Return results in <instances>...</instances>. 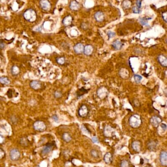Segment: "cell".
<instances>
[{
	"instance_id": "obj_14",
	"label": "cell",
	"mask_w": 167,
	"mask_h": 167,
	"mask_svg": "<svg viewBox=\"0 0 167 167\" xmlns=\"http://www.w3.org/2000/svg\"><path fill=\"white\" fill-rule=\"evenodd\" d=\"M158 60L160 64L163 67H166L167 66V58L164 56V55H159L158 57Z\"/></svg>"
},
{
	"instance_id": "obj_30",
	"label": "cell",
	"mask_w": 167,
	"mask_h": 167,
	"mask_svg": "<svg viewBox=\"0 0 167 167\" xmlns=\"http://www.w3.org/2000/svg\"><path fill=\"white\" fill-rule=\"evenodd\" d=\"M120 167H130L128 162L125 160H122L120 163Z\"/></svg>"
},
{
	"instance_id": "obj_7",
	"label": "cell",
	"mask_w": 167,
	"mask_h": 167,
	"mask_svg": "<svg viewBox=\"0 0 167 167\" xmlns=\"http://www.w3.org/2000/svg\"><path fill=\"white\" fill-rule=\"evenodd\" d=\"M53 146L52 144H47L43 148L41 151V154L43 155H48V154L52 151V149Z\"/></svg>"
},
{
	"instance_id": "obj_31",
	"label": "cell",
	"mask_w": 167,
	"mask_h": 167,
	"mask_svg": "<svg viewBox=\"0 0 167 167\" xmlns=\"http://www.w3.org/2000/svg\"><path fill=\"white\" fill-rule=\"evenodd\" d=\"M132 10L134 13H136V14H139L141 12V10L140 9V8H139L137 7H133Z\"/></svg>"
},
{
	"instance_id": "obj_2",
	"label": "cell",
	"mask_w": 167,
	"mask_h": 167,
	"mask_svg": "<svg viewBox=\"0 0 167 167\" xmlns=\"http://www.w3.org/2000/svg\"><path fill=\"white\" fill-rule=\"evenodd\" d=\"M24 17L26 21L30 22H34L36 21L37 14L34 9H28L24 12Z\"/></svg>"
},
{
	"instance_id": "obj_39",
	"label": "cell",
	"mask_w": 167,
	"mask_h": 167,
	"mask_svg": "<svg viewBox=\"0 0 167 167\" xmlns=\"http://www.w3.org/2000/svg\"><path fill=\"white\" fill-rule=\"evenodd\" d=\"M52 119L54 120L55 122H58V117L57 116V115H53L52 116Z\"/></svg>"
},
{
	"instance_id": "obj_3",
	"label": "cell",
	"mask_w": 167,
	"mask_h": 167,
	"mask_svg": "<svg viewBox=\"0 0 167 167\" xmlns=\"http://www.w3.org/2000/svg\"><path fill=\"white\" fill-rule=\"evenodd\" d=\"M20 157L21 153L17 149L14 148L10 150V157L12 161H17L20 158Z\"/></svg>"
},
{
	"instance_id": "obj_38",
	"label": "cell",
	"mask_w": 167,
	"mask_h": 167,
	"mask_svg": "<svg viewBox=\"0 0 167 167\" xmlns=\"http://www.w3.org/2000/svg\"><path fill=\"white\" fill-rule=\"evenodd\" d=\"M162 17H163V18L164 20L166 22H167V21H166V19H167V12L166 11L163 13V14H162Z\"/></svg>"
},
{
	"instance_id": "obj_35",
	"label": "cell",
	"mask_w": 167,
	"mask_h": 167,
	"mask_svg": "<svg viewBox=\"0 0 167 167\" xmlns=\"http://www.w3.org/2000/svg\"><path fill=\"white\" fill-rule=\"evenodd\" d=\"M54 97H55L56 98H60V97H61L62 94H61V93L60 92V91H56V92H54Z\"/></svg>"
},
{
	"instance_id": "obj_18",
	"label": "cell",
	"mask_w": 167,
	"mask_h": 167,
	"mask_svg": "<svg viewBox=\"0 0 167 167\" xmlns=\"http://www.w3.org/2000/svg\"><path fill=\"white\" fill-rule=\"evenodd\" d=\"M30 86L34 89H38L41 87V84L39 82L37 81H32L30 83Z\"/></svg>"
},
{
	"instance_id": "obj_21",
	"label": "cell",
	"mask_w": 167,
	"mask_h": 167,
	"mask_svg": "<svg viewBox=\"0 0 167 167\" xmlns=\"http://www.w3.org/2000/svg\"><path fill=\"white\" fill-rule=\"evenodd\" d=\"M62 138L64 141L67 143L70 142L72 140V137L71 135L67 132L63 133V134L62 135Z\"/></svg>"
},
{
	"instance_id": "obj_41",
	"label": "cell",
	"mask_w": 167,
	"mask_h": 167,
	"mask_svg": "<svg viewBox=\"0 0 167 167\" xmlns=\"http://www.w3.org/2000/svg\"><path fill=\"white\" fill-rule=\"evenodd\" d=\"M4 137L2 135H0V144L3 143L4 142Z\"/></svg>"
},
{
	"instance_id": "obj_5",
	"label": "cell",
	"mask_w": 167,
	"mask_h": 167,
	"mask_svg": "<svg viewBox=\"0 0 167 167\" xmlns=\"http://www.w3.org/2000/svg\"><path fill=\"white\" fill-rule=\"evenodd\" d=\"M160 163L163 166H166L167 165V153L166 151H162L159 156Z\"/></svg>"
},
{
	"instance_id": "obj_11",
	"label": "cell",
	"mask_w": 167,
	"mask_h": 167,
	"mask_svg": "<svg viewBox=\"0 0 167 167\" xmlns=\"http://www.w3.org/2000/svg\"><path fill=\"white\" fill-rule=\"evenodd\" d=\"M78 114L80 116L82 117H84L87 116L88 114V108L85 105L82 106L78 110Z\"/></svg>"
},
{
	"instance_id": "obj_25",
	"label": "cell",
	"mask_w": 167,
	"mask_h": 167,
	"mask_svg": "<svg viewBox=\"0 0 167 167\" xmlns=\"http://www.w3.org/2000/svg\"><path fill=\"white\" fill-rule=\"evenodd\" d=\"M156 147V144L154 141H152L148 144V148L151 151H153Z\"/></svg>"
},
{
	"instance_id": "obj_15",
	"label": "cell",
	"mask_w": 167,
	"mask_h": 167,
	"mask_svg": "<svg viewBox=\"0 0 167 167\" xmlns=\"http://www.w3.org/2000/svg\"><path fill=\"white\" fill-rule=\"evenodd\" d=\"M93 51V48L91 45H87L84 48V53L86 55H91Z\"/></svg>"
},
{
	"instance_id": "obj_19",
	"label": "cell",
	"mask_w": 167,
	"mask_h": 167,
	"mask_svg": "<svg viewBox=\"0 0 167 167\" xmlns=\"http://www.w3.org/2000/svg\"><path fill=\"white\" fill-rule=\"evenodd\" d=\"M112 160V156L110 153H106L104 157V160L106 164H110Z\"/></svg>"
},
{
	"instance_id": "obj_23",
	"label": "cell",
	"mask_w": 167,
	"mask_h": 167,
	"mask_svg": "<svg viewBox=\"0 0 167 167\" xmlns=\"http://www.w3.org/2000/svg\"><path fill=\"white\" fill-rule=\"evenodd\" d=\"M20 72V70L19 68L16 66H14L12 67V75H17V74H19Z\"/></svg>"
},
{
	"instance_id": "obj_36",
	"label": "cell",
	"mask_w": 167,
	"mask_h": 167,
	"mask_svg": "<svg viewBox=\"0 0 167 167\" xmlns=\"http://www.w3.org/2000/svg\"><path fill=\"white\" fill-rule=\"evenodd\" d=\"M136 3L137 7L140 8L141 7V0H137L136 1Z\"/></svg>"
},
{
	"instance_id": "obj_32",
	"label": "cell",
	"mask_w": 167,
	"mask_h": 167,
	"mask_svg": "<svg viewBox=\"0 0 167 167\" xmlns=\"http://www.w3.org/2000/svg\"><path fill=\"white\" fill-rule=\"evenodd\" d=\"M57 62L60 65H63L65 63V58L64 57H60L57 59Z\"/></svg>"
},
{
	"instance_id": "obj_42",
	"label": "cell",
	"mask_w": 167,
	"mask_h": 167,
	"mask_svg": "<svg viewBox=\"0 0 167 167\" xmlns=\"http://www.w3.org/2000/svg\"><path fill=\"white\" fill-rule=\"evenodd\" d=\"M4 47H5L4 44V43H2V42H0V50L4 49Z\"/></svg>"
},
{
	"instance_id": "obj_29",
	"label": "cell",
	"mask_w": 167,
	"mask_h": 167,
	"mask_svg": "<svg viewBox=\"0 0 167 167\" xmlns=\"http://www.w3.org/2000/svg\"><path fill=\"white\" fill-rule=\"evenodd\" d=\"M123 6L124 7V8H129L131 5V2L128 0H125L123 2Z\"/></svg>"
},
{
	"instance_id": "obj_28",
	"label": "cell",
	"mask_w": 167,
	"mask_h": 167,
	"mask_svg": "<svg viewBox=\"0 0 167 167\" xmlns=\"http://www.w3.org/2000/svg\"><path fill=\"white\" fill-rule=\"evenodd\" d=\"M20 143H21V145L23 146V147H26L28 144V141L26 138H23L21 140Z\"/></svg>"
},
{
	"instance_id": "obj_6",
	"label": "cell",
	"mask_w": 167,
	"mask_h": 167,
	"mask_svg": "<svg viewBox=\"0 0 167 167\" xmlns=\"http://www.w3.org/2000/svg\"><path fill=\"white\" fill-rule=\"evenodd\" d=\"M39 4L41 8L45 11H48L51 7L50 3L48 0H40Z\"/></svg>"
},
{
	"instance_id": "obj_12",
	"label": "cell",
	"mask_w": 167,
	"mask_h": 167,
	"mask_svg": "<svg viewBox=\"0 0 167 167\" xmlns=\"http://www.w3.org/2000/svg\"><path fill=\"white\" fill-rule=\"evenodd\" d=\"M94 17L96 20L98 22H102L104 18V13L101 11L96 12L94 15Z\"/></svg>"
},
{
	"instance_id": "obj_16",
	"label": "cell",
	"mask_w": 167,
	"mask_h": 167,
	"mask_svg": "<svg viewBox=\"0 0 167 167\" xmlns=\"http://www.w3.org/2000/svg\"><path fill=\"white\" fill-rule=\"evenodd\" d=\"M70 7L72 10H77L80 8V4L76 0H72L70 4Z\"/></svg>"
},
{
	"instance_id": "obj_8",
	"label": "cell",
	"mask_w": 167,
	"mask_h": 167,
	"mask_svg": "<svg viewBox=\"0 0 167 167\" xmlns=\"http://www.w3.org/2000/svg\"><path fill=\"white\" fill-rule=\"evenodd\" d=\"M97 94L98 96L101 98L103 99L105 98L108 94V90L104 87L100 88L97 91Z\"/></svg>"
},
{
	"instance_id": "obj_9",
	"label": "cell",
	"mask_w": 167,
	"mask_h": 167,
	"mask_svg": "<svg viewBox=\"0 0 167 167\" xmlns=\"http://www.w3.org/2000/svg\"><path fill=\"white\" fill-rule=\"evenodd\" d=\"M162 120L160 118L157 116H154L150 119V123L154 127H158L159 124L161 123Z\"/></svg>"
},
{
	"instance_id": "obj_13",
	"label": "cell",
	"mask_w": 167,
	"mask_h": 167,
	"mask_svg": "<svg viewBox=\"0 0 167 167\" xmlns=\"http://www.w3.org/2000/svg\"><path fill=\"white\" fill-rule=\"evenodd\" d=\"M132 149L136 152H139L141 151V144L138 141H135L132 143Z\"/></svg>"
},
{
	"instance_id": "obj_40",
	"label": "cell",
	"mask_w": 167,
	"mask_h": 167,
	"mask_svg": "<svg viewBox=\"0 0 167 167\" xmlns=\"http://www.w3.org/2000/svg\"><path fill=\"white\" fill-rule=\"evenodd\" d=\"M161 127H162V128L164 130H165V131L166 130V129H167V125H166L165 124H164V123L161 124Z\"/></svg>"
},
{
	"instance_id": "obj_26",
	"label": "cell",
	"mask_w": 167,
	"mask_h": 167,
	"mask_svg": "<svg viewBox=\"0 0 167 167\" xmlns=\"http://www.w3.org/2000/svg\"><path fill=\"white\" fill-rule=\"evenodd\" d=\"M149 19H148V18H141L139 19L140 23L142 24L143 25H148V20Z\"/></svg>"
},
{
	"instance_id": "obj_1",
	"label": "cell",
	"mask_w": 167,
	"mask_h": 167,
	"mask_svg": "<svg viewBox=\"0 0 167 167\" xmlns=\"http://www.w3.org/2000/svg\"><path fill=\"white\" fill-rule=\"evenodd\" d=\"M142 123L141 117L138 114L132 115L129 119V123L131 127L137 128L140 127Z\"/></svg>"
},
{
	"instance_id": "obj_34",
	"label": "cell",
	"mask_w": 167,
	"mask_h": 167,
	"mask_svg": "<svg viewBox=\"0 0 167 167\" xmlns=\"http://www.w3.org/2000/svg\"><path fill=\"white\" fill-rule=\"evenodd\" d=\"M108 35L109 37V39H110L115 36V33L111 31H109L108 32Z\"/></svg>"
},
{
	"instance_id": "obj_17",
	"label": "cell",
	"mask_w": 167,
	"mask_h": 167,
	"mask_svg": "<svg viewBox=\"0 0 167 167\" xmlns=\"http://www.w3.org/2000/svg\"><path fill=\"white\" fill-rule=\"evenodd\" d=\"M112 46L115 49L119 50L122 47L123 44L119 40H116L112 43Z\"/></svg>"
},
{
	"instance_id": "obj_20",
	"label": "cell",
	"mask_w": 167,
	"mask_h": 167,
	"mask_svg": "<svg viewBox=\"0 0 167 167\" xmlns=\"http://www.w3.org/2000/svg\"><path fill=\"white\" fill-rule=\"evenodd\" d=\"M72 18L71 16H66L63 20V24L65 26H68L71 24Z\"/></svg>"
},
{
	"instance_id": "obj_10",
	"label": "cell",
	"mask_w": 167,
	"mask_h": 167,
	"mask_svg": "<svg viewBox=\"0 0 167 167\" xmlns=\"http://www.w3.org/2000/svg\"><path fill=\"white\" fill-rule=\"evenodd\" d=\"M84 45L82 44L78 43L74 46V49L76 53L80 54L84 52Z\"/></svg>"
},
{
	"instance_id": "obj_33",
	"label": "cell",
	"mask_w": 167,
	"mask_h": 167,
	"mask_svg": "<svg viewBox=\"0 0 167 167\" xmlns=\"http://www.w3.org/2000/svg\"><path fill=\"white\" fill-rule=\"evenodd\" d=\"M6 154L4 151L0 148V159H2V158H4V157L5 156Z\"/></svg>"
},
{
	"instance_id": "obj_4",
	"label": "cell",
	"mask_w": 167,
	"mask_h": 167,
	"mask_svg": "<svg viewBox=\"0 0 167 167\" xmlns=\"http://www.w3.org/2000/svg\"><path fill=\"white\" fill-rule=\"evenodd\" d=\"M34 128L36 131H45L46 129V126L45 124L41 121H37L34 124Z\"/></svg>"
},
{
	"instance_id": "obj_37",
	"label": "cell",
	"mask_w": 167,
	"mask_h": 167,
	"mask_svg": "<svg viewBox=\"0 0 167 167\" xmlns=\"http://www.w3.org/2000/svg\"><path fill=\"white\" fill-rule=\"evenodd\" d=\"M92 141L94 143H98V138L96 136H94V137H92Z\"/></svg>"
},
{
	"instance_id": "obj_24",
	"label": "cell",
	"mask_w": 167,
	"mask_h": 167,
	"mask_svg": "<svg viewBox=\"0 0 167 167\" xmlns=\"http://www.w3.org/2000/svg\"><path fill=\"white\" fill-rule=\"evenodd\" d=\"M90 154L91 156L95 158H98L99 157V153L98 152V151H96V149L91 150Z\"/></svg>"
},
{
	"instance_id": "obj_27",
	"label": "cell",
	"mask_w": 167,
	"mask_h": 167,
	"mask_svg": "<svg viewBox=\"0 0 167 167\" xmlns=\"http://www.w3.org/2000/svg\"><path fill=\"white\" fill-rule=\"evenodd\" d=\"M135 81L137 83H140L142 79V77L139 75H135L134 76Z\"/></svg>"
},
{
	"instance_id": "obj_22",
	"label": "cell",
	"mask_w": 167,
	"mask_h": 167,
	"mask_svg": "<svg viewBox=\"0 0 167 167\" xmlns=\"http://www.w3.org/2000/svg\"><path fill=\"white\" fill-rule=\"evenodd\" d=\"M10 83L9 79L6 77H0V83L4 84H9Z\"/></svg>"
}]
</instances>
